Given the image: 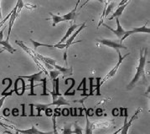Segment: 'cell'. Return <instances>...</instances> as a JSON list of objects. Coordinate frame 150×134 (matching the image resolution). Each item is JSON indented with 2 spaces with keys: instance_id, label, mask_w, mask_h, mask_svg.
I'll return each instance as SVG.
<instances>
[{
  "instance_id": "cell-14",
  "label": "cell",
  "mask_w": 150,
  "mask_h": 134,
  "mask_svg": "<svg viewBox=\"0 0 150 134\" xmlns=\"http://www.w3.org/2000/svg\"><path fill=\"white\" fill-rule=\"evenodd\" d=\"M53 67H54V69L58 70L60 73L63 74L64 75H66V76H70V75H71L72 73H73V68H72V67H71V68H66V67L60 66H58V65H56V64H55Z\"/></svg>"
},
{
  "instance_id": "cell-13",
  "label": "cell",
  "mask_w": 150,
  "mask_h": 134,
  "mask_svg": "<svg viewBox=\"0 0 150 134\" xmlns=\"http://www.w3.org/2000/svg\"><path fill=\"white\" fill-rule=\"evenodd\" d=\"M8 40L9 39H6V40H0V44L3 46V49L0 51V53L3 51V50H7V51H8L10 54H14L15 52H16V49H13V46L9 44L8 42Z\"/></svg>"
},
{
  "instance_id": "cell-5",
  "label": "cell",
  "mask_w": 150,
  "mask_h": 134,
  "mask_svg": "<svg viewBox=\"0 0 150 134\" xmlns=\"http://www.w3.org/2000/svg\"><path fill=\"white\" fill-rule=\"evenodd\" d=\"M15 43H16L17 44H18V45H19V46H20V47H21L22 49H24V51H25V52H26V53H27V54L30 55V57H31V58H32V59L34 60V61L35 62L36 65H37L38 66L40 67V70L42 71L44 73H45V75H48V72H47L46 69H45V67L43 66L42 65H41V63L40 62V61H39V60H38V59L36 58L35 55H34V54H33V50H32V49H30V48H28V47H27V46L25 45V44H24L23 41H21V40H15Z\"/></svg>"
},
{
  "instance_id": "cell-3",
  "label": "cell",
  "mask_w": 150,
  "mask_h": 134,
  "mask_svg": "<svg viewBox=\"0 0 150 134\" xmlns=\"http://www.w3.org/2000/svg\"><path fill=\"white\" fill-rule=\"evenodd\" d=\"M130 55V53H128V54H127L126 55H124V56H122V55H121V52H119L118 53V56H119V61L116 64V66H115L109 72H108V74H107V75L103 78V79H101V81H100V83H99V86L101 87L107 80H108L109 79H111L112 77H113L115 75V74L117 73V70H118V68H119V66H121V64L122 63V61H124V59H126L127 56H128V55Z\"/></svg>"
},
{
  "instance_id": "cell-15",
  "label": "cell",
  "mask_w": 150,
  "mask_h": 134,
  "mask_svg": "<svg viewBox=\"0 0 150 134\" xmlns=\"http://www.w3.org/2000/svg\"><path fill=\"white\" fill-rule=\"evenodd\" d=\"M77 28H79V25H76V24H73V25H71V27H70V28L68 29V30H67L66 34L65 35V36L63 37V38H62V39H60V41L59 43H60V44H61V43L65 42L66 39H68L69 37L71 36V35L72 33H73L74 31L76 30Z\"/></svg>"
},
{
  "instance_id": "cell-29",
  "label": "cell",
  "mask_w": 150,
  "mask_h": 134,
  "mask_svg": "<svg viewBox=\"0 0 150 134\" xmlns=\"http://www.w3.org/2000/svg\"><path fill=\"white\" fill-rule=\"evenodd\" d=\"M6 79L8 80V81H9V84H8V87H7L6 89H5V90H4V92H2V93H4V92H8V89H9V88L11 87V85H12V80L10 79V78H6ZM2 93H1V94H2Z\"/></svg>"
},
{
  "instance_id": "cell-31",
  "label": "cell",
  "mask_w": 150,
  "mask_h": 134,
  "mask_svg": "<svg viewBox=\"0 0 150 134\" xmlns=\"http://www.w3.org/2000/svg\"><path fill=\"white\" fill-rule=\"evenodd\" d=\"M90 1H91V0H86V2H85L84 4H82V5H81V8H79V10H80V9H81V8H84L85 5H86V4H88V3H89V2H90ZM96 1H99V2H100V3H103V2H104V0H96Z\"/></svg>"
},
{
  "instance_id": "cell-17",
  "label": "cell",
  "mask_w": 150,
  "mask_h": 134,
  "mask_svg": "<svg viewBox=\"0 0 150 134\" xmlns=\"http://www.w3.org/2000/svg\"><path fill=\"white\" fill-rule=\"evenodd\" d=\"M76 10H77V8L75 7L71 12H69L68 13H66L62 17L65 18L66 21H71V20H74L75 17H76Z\"/></svg>"
},
{
  "instance_id": "cell-33",
  "label": "cell",
  "mask_w": 150,
  "mask_h": 134,
  "mask_svg": "<svg viewBox=\"0 0 150 134\" xmlns=\"http://www.w3.org/2000/svg\"><path fill=\"white\" fill-rule=\"evenodd\" d=\"M8 97H6V96H4L3 97L0 99V110H1V107H2V106H3V104H4V101H5V99Z\"/></svg>"
},
{
  "instance_id": "cell-9",
  "label": "cell",
  "mask_w": 150,
  "mask_h": 134,
  "mask_svg": "<svg viewBox=\"0 0 150 134\" xmlns=\"http://www.w3.org/2000/svg\"><path fill=\"white\" fill-rule=\"evenodd\" d=\"M85 27H86V23H82L81 25H80L79 26V28H77V30L76 31H74L73 33H72V35L71 36L69 37L67 39H66V45L68 46V47H70V46H71L73 44H76V43H79V42H81V40H79V41H76V42H74V39H76V37L78 35V34L81 33V31L85 29Z\"/></svg>"
},
{
  "instance_id": "cell-25",
  "label": "cell",
  "mask_w": 150,
  "mask_h": 134,
  "mask_svg": "<svg viewBox=\"0 0 150 134\" xmlns=\"http://www.w3.org/2000/svg\"><path fill=\"white\" fill-rule=\"evenodd\" d=\"M101 79H102V78H100V77H99V78H96V80H97V84H96L95 87H96V92H97V94H96L97 96H100V95H101V92H100V86H99V83H100V81H101Z\"/></svg>"
},
{
  "instance_id": "cell-2",
  "label": "cell",
  "mask_w": 150,
  "mask_h": 134,
  "mask_svg": "<svg viewBox=\"0 0 150 134\" xmlns=\"http://www.w3.org/2000/svg\"><path fill=\"white\" fill-rule=\"evenodd\" d=\"M42 71H40L38 73L33 74L31 75H19V77L23 78V79H27L30 82V93L29 94V96H36V94L34 92V88H35V81H41L42 82L43 75Z\"/></svg>"
},
{
  "instance_id": "cell-37",
  "label": "cell",
  "mask_w": 150,
  "mask_h": 134,
  "mask_svg": "<svg viewBox=\"0 0 150 134\" xmlns=\"http://www.w3.org/2000/svg\"><path fill=\"white\" fill-rule=\"evenodd\" d=\"M2 18V10H1V0H0V19Z\"/></svg>"
},
{
  "instance_id": "cell-16",
  "label": "cell",
  "mask_w": 150,
  "mask_h": 134,
  "mask_svg": "<svg viewBox=\"0 0 150 134\" xmlns=\"http://www.w3.org/2000/svg\"><path fill=\"white\" fill-rule=\"evenodd\" d=\"M50 13V18H47L46 20H50V19H51L52 20V26L54 27L55 25H57V24H59V23H61V22H65L66 20H65V18H63L62 16H59V15H55L54 13Z\"/></svg>"
},
{
  "instance_id": "cell-22",
  "label": "cell",
  "mask_w": 150,
  "mask_h": 134,
  "mask_svg": "<svg viewBox=\"0 0 150 134\" xmlns=\"http://www.w3.org/2000/svg\"><path fill=\"white\" fill-rule=\"evenodd\" d=\"M74 127H75V129L72 131V133L82 134V133H83V130H82V128H81L76 122H75V123H74Z\"/></svg>"
},
{
  "instance_id": "cell-36",
  "label": "cell",
  "mask_w": 150,
  "mask_h": 134,
  "mask_svg": "<svg viewBox=\"0 0 150 134\" xmlns=\"http://www.w3.org/2000/svg\"><path fill=\"white\" fill-rule=\"evenodd\" d=\"M129 0H122L120 3H119V5H122V4H126L127 2H128Z\"/></svg>"
},
{
  "instance_id": "cell-20",
  "label": "cell",
  "mask_w": 150,
  "mask_h": 134,
  "mask_svg": "<svg viewBox=\"0 0 150 134\" xmlns=\"http://www.w3.org/2000/svg\"><path fill=\"white\" fill-rule=\"evenodd\" d=\"M60 74V72L58 71V70H50V72H49V75H50V79L54 80L56 79L58 76H59V75Z\"/></svg>"
},
{
  "instance_id": "cell-1",
  "label": "cell",
  "mask_w": 150,
  "mask_h": 134,
  "mask_svg": "<svg viewBox=\"0 0 150 134\" xmlns=\"http://www.w3.org/2000/svg\"><path fill=\"white\" fill-rule=\"evenodd\" d=\"M147 57H148V49H140L139 50V62L138 66L137 68L136 74L133 77V79L131 80V82L127 85V90L130 91L134 88V86L138 84H140L141 80L143 79L144 83L147 82V78L145 75V66L147 63Z\"/></svg>"
},
{
  "instance_id": "cell-35",
  "label": "cell",
  "mask_w": 150,
  "mask_h": 134,
  "mask_svg": "<svg viewBox=\"0 0 150 134\" xmlns=\"http://www.w3.org/2000/svg\"><path fill=\"white\" fill-rule=\"evenodd\" d=\"M4 28L0 30V40H2L4 38Z\"/></svg>"
},
{
  "instance_id": "cell-7",
  "label": "cell",
  "mask_w": 150,
  "mask_h": 134,
  "mask_svg": "<svg viewBox=\"0 0 150 134\" xmlns=\"http://www.w3.org/2000/svg\"><path fill=\"white\" fill-rule=\"evenodd\" d=\"M136 33H147V34H149L150 33V29L147 27V25H144L141 27H138V28H133L131 30L125 31V34L124 35L122 36V38L121 39L120 43L122 44V42L126 39L127 37H129L130 35H132L133 34H136Z\"/></svg>"
},
{
  "instance_id": "cell-10",
  "label": "cell",
  "mask_w": 150,
  "mask_h": 134,
  "mask_svg": "<svg viewBox=\"0 0 150 134\" xmlns=\"http://www.w3.org/2000/svg\"><path fill=\"white\" fill-rule=\"evenodd\" d=\"M15 129V133H23V134H50L52 133L51 132H42L40 131L39 129L35 128V126H32V128L29 129H25V130H21V129Z\"/></svg>"
},
{
  "instance_id": "cell-28",
  "label": "cell",
  "mask_w": 150,
  "mask_h": 134,
  "mask_svg": "<svg viewBox=\"0 0 150 134\" xmlns=\"http://www.w3.org/2000/svg\"><path fill=\"white\" fill-rule=\"evenodd\" d=\"M45 111V114H46L47 116H51L53 115V111H52L51 108H50V107H47Z\"/></svg>"
},
{
  "instance_id": "cell-21",
  "label": "cell",
  "mask_w": 150,
  "mask_h": 134,
  "mask_svg": "<svg viewBox=\"0 0 150 134\" xmlns=\"http://www.w3.org/2000/svg\"><path fill=\"white\" fill-rule=\"evenodd\" d=\"M71 80H72L71 85V86L69 87V89H68V90H67V91H66V92L64 93V95H65V96H74V95H75V92H71V93H70V91H71V90H72V88L74 87V85H75V83H76V81H75V79H72V78H71Z\"/></svg>"
},
{
  "instance_id": "cell-18",
  "label": "cell",
  "mask_w": 150,
  "mask_h": 134,
  "mask_svg": "<svg viewBox=\"0 0 150 134\" xmlns=\"http://www.w3.org/2000/svg\"><path fill=\"white\" fill-rule=\"evenodd\" d=\"M86 133L91 134L94 128H95V125L94 123H91L88 119V116L86 114Z\"/></svg>"
},
{
  "instance_id": "cell-26",
  "label": "cell",
  "mask_w": 150,
  "mask_h": 134,
  "mask_svg": "<svg viewBox=\"0 0 150 134\" xmlns=\"http://www.w3.org/2000/svg\"><path fill=\"white\" fill-rule=\"evenodd\" d=\"M120 116H127V108H123L121 107L120 108Z\"/></svg>"
},
{
  "instance_id": "cell-11",
  "label": "cell",
  "mask_w": 150,
  "mask_h": 134,
  "mask_svg": "<svg viewBox=\"0 0 150 134\" xmlns=\"http://www.w3.org/2000/svg\"><path fill=\"white\" fill-rule=\"evenodd\" d=\"M16 11H17V5H15V7L12 9V13L9 17V22H8V36H7L6 39H9L10 37V34H11V30H12V27L13 25V23L15 21V19L18 18L17 14H16Z\"/></svg>"
},
{
  "instance_id": "cell-34",
  "label": "cell",
  "mask_w": 150,
  "mask_h": 134,
  "mask_svg": "<svg viewBox=\"0 0 150 134\" xmlns=\"http://www.w3.org/2000/svg\"><path fill=\"white\" fill-rule=\"evenodd\" d=\"M102 110L101 108H98V109H96V114L97 116H102Z\"/></svg>"
},
{
  "instance_id": "cell-12",
  "label": "cell",
  "mask_w": 150,
  "mask_h": 134,
  "mask_svg": "<svg viewBox=\"0 0 150 134\" xmlns=\"http://www.w3.org/2000/svg\"><path fill=\"white\" fill-rule=\"evenodd\" d=\"M129 3H130V0H129L128 2H127L126 4H122V5H119L118 8H117V10H116V11L112 14V16L109 18V20H112V18H116V17H118V18H119L121 15L122 14V12L124 11V9L126 8V7L129 4Z\"/></svg>"
},
{
  "instance_id": "cell-32",
  "label": "cell",
  "mask_w": 150,
  "mask_h": 134,
  "mask_svg": "<svg viewBox=\"0 0 150 134\" xmlns=\"http://www.w3.org/2000/svg\"><path fill=\"white\" fill-rule=\"evenodd\" d=\"M0 126H2L3 128H13V126H10V125H7L5 123H3V122H0Z\"/></svg>"
},
{
  "instance_id": "cell-23",
  "label": "cell",
  "mask_w": 150,
  "mask_h": 134,
  "mask_svg": "<svg viewBox=\"0 0 150 134\" xmlns=\"http://www.w3.org/2000/svg\"><path fill=\"white\" fill-rule=\"evenodd\" d=\"M46 82H47V79H46V77H44L42 80L43 94H41V96H48L49 95V94H47V92H46Z\"/></svg>"
},
{
  "instance_id": "cell-8",
  "label": "cell",
  "mask_w": 150,
  "mask_h": 134,
  "mask_svg": "<svg viewBox=\"0 0 150 134\" xmlns=\"http://www.w3.org/2000/svg\"><path fill=\"white\" fill-rule=\"evenodd\" d=\"M116 23H117V29H116V30L112 29L111 27H109L108 25H106V24H104V23H102V25L105 26L106 28H108V30H110L112 31V33H114L117 38L122 39V36L124 35V34H125V30L122 29V25H121L120 22H119V18H118V17H116Z\"/></svg>"
},
{
  "instance_id": "cell-24",
  "label": "cell",
  "mask_w": 150,
  "mask_h": 134,
  "mask_svg": "<svg viewBox=\"0 0 150 134\" xmlns=\"http://www.w3.org/2000/svg\"><path fill=\"white\" fill-rule=\"evenodd\" d=\"M52 122H53V128H54V131L52 132V133H54V134H57L58 133V132H57V130H56V122H55V118H56V116H54V114L52 115Z\"/></svg>"
},
{
  "instance_id": "cell-27",
  "label": "cell",
  "mask_w": 150,
  "mask_h": 134,
  "mask_svg": "<svg viewBox=\"0 0 150 134\" xmlns=\"http://www.w3.org/2000/svg\"><path fill=\"white\" fill-rule=\"evenodd\" d=\"M61 115H63L64 116H67L70 115V110L67 108H64L61 111Z\"/></svg>"
},
{
  "instance_id": "cell-19",
  "label": "cell",
  "mask_w": 150,
  "mask_h": 134,
  "mask_svg": "<svg viewBox=\"0 0 150 134\" xmlns=\"http://www.w3.org/2000/svg\"><path fill=\"white\" fill-rule=\"evenodd\" d=\"M30 41L32 42V44H34V49L36 50L38 47H40V46H45V47H48L50 49H53V44H44V43L38 42V41H35L34 39H30Z\"/></svg>"
},
{
  "instance_id": "cell-6",
  "label": "cell",
  "mask_w": 150,
  "mask_h": 134,
  "mask_svg": "<svg viewBox=\"0 0 150 134\" xmlns=\"http://www.w3.org/2000/svg\"><path fill=\"white\" fill-rule=\"evenodd\" d=\"M142 111L141 108H139L136 111H135V113L133 114V116L131 117V119H130V121H128L127 122V116H125V121H124V124H123V126L122 127L121 129L119 130H117V131H116L114 133H121L122 134H127V132H128V129L129 128L131 127V125H132V122L137 118V116H138V113H140V111Z\"/></svg>"
},
{
  "instance_id": "cell-4",
  "label": "cell",
  "mask_w": 150,
  "mask_h": 134,
  "mask_svg": "<svg viewBox=\"0 0 150 134\" xmlns=\"http://www.w3.org/2000/svg\"><path fill=\"white\" fill-rule=\"evenodd\" d=\"M96 44H103V45H107L108 47H111L112 49H114L117 53L118 54L119 52H121V49H127L125 45H123L121 43H117L114 41V40H111V39H97L96 40Z\"/></svg>"
},
{
  "instance_id": "cell-30",
  "label": "cell",
  "mask_w": 150,
  "mask_h": 134,
  "mask_svg": "<svg viewBox=\"0 0 150 134\" xmlns=\"http://www.w3.org/2000/svg\"><path fill=\"white\" fill-rule=\"evenodd\" d=\"M63 133L64 134L72 133V130L71 129V128H65V129L63 130Z\"/></svg>"
}]
</instances>
